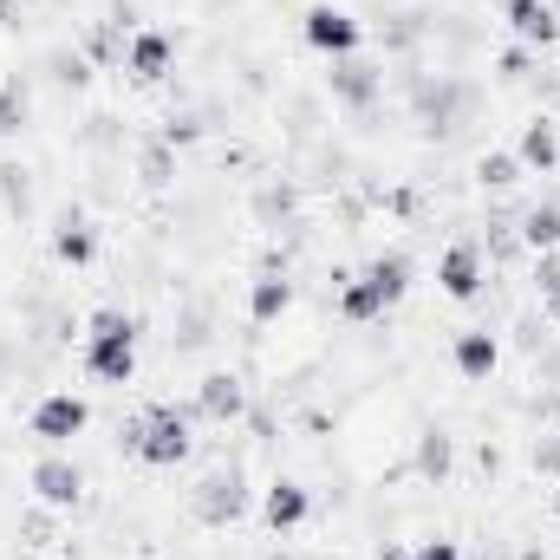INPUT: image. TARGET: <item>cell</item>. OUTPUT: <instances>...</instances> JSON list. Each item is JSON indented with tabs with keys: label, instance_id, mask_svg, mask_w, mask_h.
<instances>
[{
	"label": "cell",
	"instance_id": "1",
	"mask_svg": "<svg viewBox=\"0 0 560 560\" xmlns=\"http://www.w3.org/2000/svg\"><path fill=\"white\" fill-rule=\"evenodd\" d=\"M411 293V255H378L365 275H352L346 287H339V313L352 319V326H365V319H385L398 300Z\"/></svg>",
	"mask_w": 560,
	"mask_h": 560
},
{
	"label": "cell",
	"instance_id": "2",
	"mask_svg": "<svg viewBox=\"0 0 560 560\" xmlns=\"http://www.w3.org/2000/svg\"><path fill=\"white\" fill-rule=\"evenodd\" d=\"M85 372L105 385H131V372H138V319L131 313L105 306L85 319Z\"/></svg>",
	"mask_w": 560,
	"mask_h": 560
},
{
	"label": "cell",
	"instance_id": "3",
	"mask_svg": "<svg viewBox=\"0 0 560 560\" xmlns=\"http://www.w3.org/2000/svg\"><path fill=\"white\" fill-rule=\"evenodd\" d=\"M125 450L138 463H150V469H176L189 456V418L176 405H150V411H138L125 423Z\"/></svg>",
	"mask_w": 560,
	"mask_h": 560
},
{
	"label": "cell",
	"instance_id": "4",
	"mask_svg": "<svg viewBox=\"0 0 560 560\" xmlns=\"http://www.w3.org/2000/svg\"><path fill=\"white\" fill-rule=\"evenodd\" d=\"M300 39H306L313 52H326V59H352V52L365 46V26H359L346 7L319 0V7H306V13H300Z\"/></svg>",
	"mask_w": 560,
	"mask_h": 560
},
{
	"label": "cell",
	"instance_id": "5",
	"mask_svg": "<svg viewBox=\"0 0 560 560\" xmlns=\"http://www.w3.org/2000/svg\"><path fill=\"white\" fill-rule=\"evenodd\" d=\"M33 436L46 443V450H66L72 436H85V423H92V405L79 398V392H46L39 405H33Z\"/></svg>",
	"mask_w": 560,
	"mask_h": 560
},
{
	"label": "cell",
	"instance_id": "6",
	"mask_svg": "<svg viewBox=\"0 0 560 560\" xmlns=\"http://www.w3.org/2000/svg\"><path fill=\"white\" fill-rule=\"evenodd\" d=\"M26 482H33V495H39L46 509H72V502L85 495V469H79L72 456H59V450H46Z\"/></svg>",
	"mask_w": 560,
	"mask_h": 560
},
{
	"label": "cell",
	"instance_id": "7",
	"mask_svg": "<svg viewBox=\"0 0 560 560\" xmlns=\"http://www.w3.org/2000/svg\"><path fill=\"white\" fill-rule=\"evenodd\" d=\"M482 280L489 275H482V248H476V242H450V248H443V261H436V287H443L456 306H469V300L482 293Z\"/></svg>",
	"mask_w": 560,
	"mask_h": 560
},
{
	"label": "cell",
	"instance_id": "8",
	"mask_svg": "<svg viewBox=\"0 0 560 560\" xmlns=\"http://www.w3.org/2000/svg\"><path fill=\"white\" fill-rule=\"evenodd\" d=\"M125 66H131V79H138V85H163V79H170V66H176V39H170L163 26H138V33H131V46H125Z\"/></svg>",
	"mask_w": 560,
	"mask_h": 560
},
{
	"label": "cell",
	"instance_id": "9",
	"mask_svg": "<svg viewBox=\"0 0 560 560\" xmlns=\"http://www.w3.org/2000/svg\"><path fill=\"white\" fill-rule=\"evenodd\" d=\"M326 85H332V98H339L346 112H365V105H372V98L385 92V72H378L372 59H359V52H352V59H332Z\"/></svg>",
	"mask_w": 560,
	"mask_h": 560
},
{
	"label": "cell",
	"instance_id": "10",
	"mask_svg": "<svg viewBox=\"0 0 560 560\" xmlns=\"http://www.w3.org/2000/svg\"><path fill=\"white\" fill-rule=\"evenodd\" d=\"M450 365H456L469 385H489V378H495V365H502V339H495L489 326H469V332H456Z\"/></svg>",
	"mask_w": 560,
	"mask_h": 560
},
{
	"label": "cell",
	"instance_id": "11",
	"mask_svg": "<svg viewBox=\"0 0 560 560\" xmlns=\"http://www.w3.org/2000/svg\"><path fill=\"white\" fill-rule=\"evenodd\" d=\"M502 20L522 46H555L560 39V13L555 0H502Z\"/></svg>",
	"mask_w": 560,
	"mask_h": 560
},
{
	"label": "cell",
	"instance_id": "12",
	"mask_svg": "<svg viewBox=\"0 0 560 560\" xmlns=\"http://www.w3.org/2000/svg\"><path fill=\"white\" fill-rule=\"evenodd\" d=\"M248 509V489H242V476H202V489H196V515L209 522V528H222V522H235Z\"/></svg>",
	"mask_w": 560,
	"mask_h": 560
},
{
	"label": "cell",
	"instance_id": "13",
	"mask_svg": "<svg viewBox=\"0 0 560 560\" xmlns=\"http://www.w3.org/2000/svg\"><path fill=\"white\" fill-rule=\"evenodd\" d=\"M52 261L92 268V261H98V229H92L85 215H59V229H52Z\"/></svg>",
	"mask_w": 560,
	"mask_h": 560
},
{
	"label": "cell",
	"instance_id": "14",
	"mask_svg": "<svg viewBox=\"0 0 560 560\" xmlns=\"http://www.w3.org/2000/svg\"><path fill=\"white\" fill-rule=\"evenodd\" d=\"M261 515H268V528H275V535H293V528H306L313 495H306L300 482H275V489L261 495Z\"/></svg>",
	"mask_w": 560,
	"mask_h": 560
},
{
	"label": "cell",
	"instance_id": "15",
	"mask_svg": "<svg viewBox=\"0 0 560 560\" xmlns=\"http://www.w3.org/2000/svg\"><path fill=\"white\" fill-rule=\"evenodd\" d=\"M515 163H522V170H541V176L555 170V163H560V125H555V118H535V125H522Z\"/></svg>",
	"mask_w": 560,
	"mask_h": 560
},
{
	"label": "cell",
	"instance_id": "16",
	"mask_svg": "<svg viewBox=\"0 0 560 560\" xmlns=\"http://www.w3.org/2000/svg\"><path fill=\"white\" fill-rule=\"evenodd\" d=\"M242 405H248V398H242V385H235L229 372H209V378L196 385V411H202L209 423H229V418H242Z\"/></svg>",
	"mask_w": 560,
	"mask_h": 560
},
{
	"label": "cell",
	"instance_id": "17",
	"mask_svg": "<svg viewBox=\"0 0 560 560\" xmlns=\"http://www.w3.org/2000/svg\"><path fill=\"white\" fill-rule=\"evenodd\" d=\"M287 306H293V280L287 275H261L248 287V319H255V326H275Z\"/></svg>",
	"mask_w": 560,
	"mask_h": 560
},
{
	"label": "cell",
	"instance_id": "18",
	"mask_svg": "<svg viewBox=\"0 0 560 560\" xmlns=\"http://www.w3.org/2000/svg\"><path fill=\"white\" fill-rule=\"evenodd\" d=\"M522 242L541 248V255H555L560 248V202H535V209L522 215Z\"/></svg>",
	"mask_w": 560,
	"mask_h": 560
},
{
	"label": "cell",
	"instance_id": "19",
	"mask_svg": "<svg viewBox=\"0 0 560 560\" xmlns=\"http://www.w3.org/2000/svg\"><path fill=\"white\" fill-rule=\"evenodd\" d=\"M418 469L423 476H436V482L450 476V436H443V430H430V436L418 443Z\"/></svg>",
	"mask_w": 560,
	"mask_h": 560
},
{
	"label": "cell",
	"instance_id": "20",
	"mask_svg": "<svg viewBox=\"0 0 560 560\" xmlns=\"http://www.w3.org/2000/svg\"><path fill=\"white\" fill-rule=\"evenodd\" d=\"M535 287H541V306H548V319H560V248H555V255H541Z\"/></svg>",
	"mask_w": 560,
	"mask_h": 560
},
{
	"label": "cell",
	"instance_id": "21",
	"mask_svg": "<svg viewBox=\"0 0 560 560\" xmlns=\"http://www.w3.org/2000/svg\"><path fill=\"white\" fill-rule=\"evenodd\" d=\"M476 176H482V183H489V189H509V183H522V163H515V156H502V150H495V156H482V163H476Z\"/></svg>",
	"mask_w": 560,
	"mask_h": 560
},
{
	"label": "cell",
	"instance_id": "22",
	"mask_svg": "<svg viewBox=\"0 0 560 560\" xmlns=\"http://www.w3.org/2000/svg\"><path fill=\"white\" fill-rule=\"evenodd\" d=\"M26 118V92L20 85H0V131H13Z\"/></svg>",
	"mask_w": 560,
	"mask_h": 560
},
{
	"label": "cell",
	"instance_id": "23",
	"mask_svg": "<svg viewBox=\"0 0 560 560\" xmlns=\"http://www.w3.org/2000/svg\"><path fill=\"white\" fill-rule=\"evenodd\" d=\"M411 560H463V548H456V541H418Z\"/></svg>",
	"mask_w": 560,
	"mask_h": 560
},
{
	"label": "cell",
	"instance_id": "24",
	"mask_svg": "<svg viewBox=\"0 0 560 560\" xmlns=\"http://www.w3.org/2000/svg\"><path fill=\"white\" fill-rule=\"evenodd\" d=\"M170 176V150H143V183H163Z\"/></svg>",
	"mask_w": 560,
	"mask_h": 560
},
{
	"label": "cell",
	"instance_id": "25",
	"mask_svg": "<svg viewBox=\"0 0 560 560\" xmlns=\"http://www.w3.org/2000/svg\"><path fill=\"white\" fill-rule=\"evenodd\" d=\"M268 560H293V555H268Z\"/></svg>",
	"mask_w": 560,
	"mask_h": 560
},
{
	"label": "cell",
	"instance_id": "26",
	"mask_svg": "<svg viewBox=\"0 0 560 560\" xmlns=\"http://www.w3.org/2000/svg\"><path fill=\"white\" fill-rule=\"evenodd\" d=\"M385 560H398V555H385Z\"/></svg>",
	"mask_w": 560,
	"mask_h": 560
}]
</instances>
